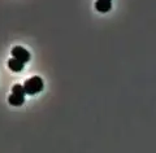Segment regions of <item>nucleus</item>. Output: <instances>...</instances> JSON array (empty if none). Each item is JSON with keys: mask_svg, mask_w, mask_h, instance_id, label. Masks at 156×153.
Returning a JSON list of instances; mask_svg holds the SVG:
<instances>
[{"mask_svg": "<svg viewBox=\"0 0 156 153\" xmlns=\"http://www.w3.org/2000/svg\"><path fill=\"white\" fill-rule=\"evenodd\" d=\"M23 88H25L26 95H35V93L41 92L43 90V79L41 77H31L23 83Z\"/></svg>", "mask_w": 156, "mask_h": 153, "instance_id": "nucleus-1", "label": "nucleus"}, {"mask_svg": "<svg viewBox=\"0 0 156 153\" xmlns=\"http://www.w3.org/2000/svg\"><path fill=\"white\" fill-rule=\"evenodd\" d=\"M11 53H12L13 58H16V60L21 61V62H23V64H26L29 60H30V53H29L23 47H20V46L13 47L12 51H11Z\"/></svg>", "mask_w": 156, "mask_h": 153, "instance_id": "nucleus-2", "label": "nucleus"}, {"mask_svg": "<svg viewBox=\"0 0 156 153\" xmlns=\"http://www.w3.org/2000/svg\"><path fill=\"white\" fill-rule=\"evenodd\" d=\"M23 65H25V64L21 62V61H18V60H16V58H11V60H8V68L11 69L12 71H16V73L22 71Z\"/></svg>", "mask_w": 156, "mask_h": 153, "instance_id": "nucleus-3", "label": "nucleus"}, {"mask_svg": "<svg viewBox=\"0 0 156 153\" xmlns=\"http://www.w3.org/2000/svg\"><path fill=\"white\" fill-rule=\"evenodd\" d=\"M8 101H9V104L13 105V106H20V105H22L23 103H25V96L12 93V95L8 97Z\"/></svg>", "mask_w": 156, "mask_h": 153, "instance_id": "nucleus-4", "label": "nucleus"}, {"mask_svg": "<svg viewBox=\"0 0 156 153\" xmlns=\"http://www.w3.org/2000/svg\"><path fill=\"white\" fill-rule=\"evenodd\" d=\"M95 9L98 12H101V13H105L108 12L109 9H112V3H108V2H100L98 0L95 3Z\"/></svg>", "mask_w": 156, "mask_h": 153, "instance_id": "nucleus-5", "label": "nucleus"}, {"mask_svg": "<svg viewBox=\"0 0 156 153\" xmlns=\"http://www.w3.org/2000/svg\"><path fill=\"white\" fill-rule=\"evenodd\" d=\"M12 93H16V95H21V96H25L26 92H25V88L21 85H14L12 87Z\"/></svg>", "mask_w": 156, "mask_h": 153, "instance_id": "nucleus-6", "label": "nucleus"}, {"mask_svg": "<svg viewBox=\"0 0 156 153\" xmlns=\"http://www.w3.org/2000/svg\"><path fill=\"white\" fill-rule=\"evenodd\" d=\"M100 2H108V3H112V0H100Z\"/></svg>", "mask_w": 156, "mask_h": 153, "instance_id": "nucleus-7", "label": "nucleus"}]
</instances>
